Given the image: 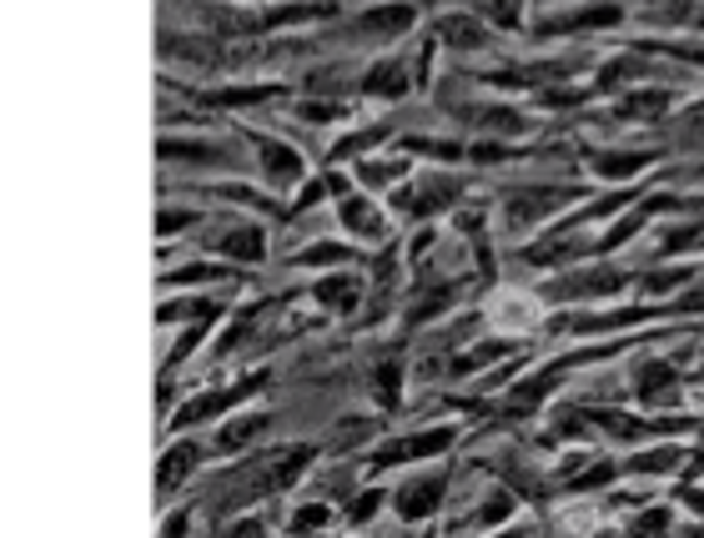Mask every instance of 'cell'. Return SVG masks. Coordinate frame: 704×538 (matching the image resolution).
I'll list each match as a JSON object with an SVG mask.
<instances>
[{"mask_svg":"<svg viewBox=\"0 0 704 538\" xmlns=\"http://www.w3.org/2000/svg\"><path fill=\"white\" fill-rule=\"evenodd\" d=\"M307 458H313V448L307 443H292V448H277V453H267V458H247V468L232 478V499L227 503H257L267 499V493H277V488H288L292 478H298L302 468H307Z\"/></svg>","mask_w":704,"mask_h":538,"instance_id":"cell-1","label":"cell"},{"mask_svg":"<svg viewBox=\"0 0 704 538\" xmlns=\"http://www.w3.org/2000/svg\"><path fill=\"white\" fill-rule=\"evenodd\" d=\"M574 201V192H559V186H529V192H513L509 197V217L513 227H534L544 222L548 211H559Z\"/></svg>","mask_w":704,"mask_h":538,"instance_id":"cell-2","label":"cell"},{"mask_svg":"<svg viewBox=\"0 0 704 538\" xmlns=\"http://www.w3.org/2000/svg\"><path fill=\"white\" fill-rule=\"evenodd\" d=\"M413 30V5H373L363 11V21L352 26L357 40H392V36H408Z\"/></svg>","mask_w":704,"mask_h":538,"instance_id":"cell-3","label":"cell"},{"mask_svg":"<svg viewBox=\"0 0 704 538\" xmlns=\"http://www.w3.org/2000/svg\"><path fill=\"white\" fill-rule=\"evenodd\" d=\"M438 40L444 46H453V51H478L483 40H488V30H483V15H438Z\"/></svg>","mask_w":704,"mask_h":538,"instance_id":"cell-4","label":"cell"},{"mask_svg":"<svg viewBox=\"0 0 704 538\" xmlns=\"http://www.w3.org/2000/svg\"><path fill=\"white\" fill-rule=\"evenodd\" d=\"M408 91V66L403 56H383V61H373L363 76V96H403Z\"/></svg>","mask_w":704,"mask_h":538,"instance_id":"cell-5","label":"cell"},{"mask_svg":"<svg viewBox=\"0 0 704 538\" xmlns=\"http://www.w3.org/2000/svg\"><path fill=\"white\" fill-rule=\"evenodd\" d=\"M619 5H579V11H563L559 21H548L544 30H609L619 26Z\"/></svg>","mask_w":704,"mask_h":538,"instance_id":"cell-6","label":"cell"},{"mask_svg":"<svg viewBox=\"0 0 704 538\" xmlns=\"http://www.w3.org/2000/svg\"><path fill=\"white\" fill-rule=\"evenodd\" d=\"M634 388H640L644 403H675V398H679V378H675V368H669V363H644Z\"/></svg>","mask_w":704,"mask_h":538,"instance_id":"cell-7","label":"cell"},{"mask_svg":"<svg viewBox=\"0 0 704 538\" xmlns=\"http://www.w3.org/2000/svg\"><path fill=\"white\" fill-rule=\"evenodd\" d=\"M167 61H182V66H211L217 61V46L211 40H196V36H167L157 46Z\"/></svg>","mask_w":704,"mask_h":538,"instance_id":"cell-8","label":"cell"},{"mask_svg":"<svg viewBox=\"0 0 704 538\" xmlns=\"http://www.w3.org/2000/svg\"><path fill=\"white\" fill-rule=\"evenodd\" d=\"M257 151H262V167H267L272 182H298L302 176V157L292 146H277V142H267V136H257Z\"/></svg>","mask_w":704,"mask_h":538,"instance_id":"cell-9","label":"cell"},{"mask_svg":"<svg viewBox=\"0 0 704 538\" xmlns=\"http://www.w3.org/2000/svg\"><path fill=\"white\" fill-rule=\"evenodd\" d=\"M438 499H444V478H423V484L398 493V513H403V518H428V513L438 509Z\"/></svg>","mask_w":704,"mask_h":538,"instance_id":"cell-10","label":"cell"},{"mask_svg":"<svg viewBox=\"0 0 704 538\" xmlns=\"http://www.w3.org/2000/svg\"><path fill=\"white\" fill-rule=\"evenodd\" d=\"M196 458H202V448H196V443H177V448H171L167 458H161V468H157V493H171V488H177L186 473L196 468Z\"/></svg>","mask_w":704,"mask_h":538,"instance_id":"cell-11","label":"cell"},{"mask_svg":"<svg viewBox=\"0 0 704 538\" xmlns=\"http://www.w3.org/2000/svg\"><path fill=\"white\" fill-rule=\"evenodd\" d=\"M338 217H342V227H348L352 236H383L378 207H373V201H363V197H342Z\"/></svg>","mask_w":704,"mask_h":538,"instance_id":"cell-12","label":"cell"},{"mask_svg":"<svg viewBox=\"0 0 704 538\" xmlns=\"http://www.w3.org/2000/svg\"><path fill=\"white\" fill-rule=\"evenodd\" d=\"M217 252L236 257V262H262V257H267V242H262L257 227H232V232L217 242Z\"/></svg>","mask_w":704,"mask_h":538,"instance_id":"cell-13","label":"cell"},{"mask_svg":"<svg viewBox=\"0 0 704 538\" xmlns=\"http://www.w3.org/2000/svg\"><path fill=\"white\" fill-rule=\"evenodd\" d=\"M473 121H478L483 132H494V136H519L523 132V117L519 111H503V106H483Z\"/></svg>","mask_w":704,"mask_h":538,"instance_id":"cell-14","label":"cell"},{"mask_svg":"<svg viewBox=\"0 0 704 538\" xmlns=\"http://www.w3.org/2000/svg\"><path fill=\"white\" fill-rule=\"evenodd\" d=\"M262 428H267V418H262V413H247V418H236V423H227V428H222V438H217V443H222L227 453H232V448L252 443V438H257Z\"/></svg>","mask_w":704,"mask_h":538,"instance_id":"cell-15","label":"cell"},{"mask_svg":"<svg viewBox=\"0 0 704 538\" xmlns=\"http://www.w3.org/2000/svg\"><path fill=\"white\" fill-rule=\"evenodd\" d=\"M478 15H488V21L503 26V30H519L523 26V0H483Z\"/></svg>","mask_w":704,"mask_h":538,"instance_id":"cell-16","label":"cell"},{"mask_svg":"<svg viewBox=\"0 0 704 538\" xmlns=\"http://www.w3.org/2000/svg\"><path fill=\"white\" fill-rule=\"evenodd\" d=\"M665 106H669L665 91H634L629 101H619V111H624V117H659Z\"/></svg>","mask_w":704,"mask_h":538,"instance_id":"cell-17","label":"cell"},{"mask_svg":"<svg viewBox=\"0 0 704 538\" xmlns=\"http://www.w3.org/2000/svg\"><path fill=\"white\" fill-rule=\"evenodd\" d=\"M367 186H388L392 176H408V161H363V171H357Z\"/></svg>","mask_w":704,"mask_h":538,"instance_id":"cell-18","label":"cell"},{"mask_svg":"<svg viewBox=\"0 0 704 538\" xmlns=\"http://www.w3.org/2000/svg\"><path fill=\"white\" fill-rule=\"evenodd\" d=\"M342 257H348V252H342V247H332V242H317V247H307V252H302L298 262H307V267H338Z\"/></svg>","mask_w":704,"mask_h":538,"instance_id":"cell-19","label":"cell"},{"mask_svg":"<svg viewBox=\"0 0 704 538\" xmlns=\"http://www.w3.org/2000/svg\"><path fill=\"white\" fill-rule=\"evenodd\" d=\"M594 167H599L604 176H629V171H640V167H644V157H640V151H629V157H599Z\"/></svg>","mask_w":704,"mask_h":538,"instance_id":"cell-20","label":"cell"},{"mask_svg":"<svg viewBox=\"0 0 704 538\" xmlns=\"http://www.w3.org/2000/svg\"><path fill=\"white\" fill-rule=\"evenodd\" d=\"M378 393H383V407L398 403V363H383L378 368Z\"/></svg>","mask_w":704,"mask_h":538,"instance_id":"cell-21","label":"cell"},{"mask_svg":"<svg viewBox=\"0 0 704 538\" xmlns=\"http://www.w3.org/2000/svg\"><path fill=\"white\" fill-rule=\"evenodd\" d=\"M317 297H327L338 313H348L352 307V282H327V288H317Z\"/></svg>","mask_w":704,"mask_h":538,"instance_id":"cell-22","label":"cell"},{"mask_svg":"<svg viewBox=\"0 0 704 538\" xmlns=\"http://www.w3.org/2000/svg\"><path fill=\"white\" fill-rule=\"evenodd\" d=\"M675 458H679L675 448H659V453H644V458H640V468L659 473V468H675Z\"/></svg>","mask_w":704,"mask_h":538,"instance_id":"cell-23","label":"cell"},{"mask_svg":"<svg viewBox=\"0 0 704 538\" xmlns=\"http://www.w3.org/2000/svg\"><path fill=\"white\" fill-rule=\"evenodd\" d=\"M327 518H332V513H327V509H302L298 518H292V528H323Z\"/></svg>","mask_w":704,"mask_h":538,"instance_id":"cell-24","label":"cell"},{"mask_svg":"<svg viewBox=\"0 0 704 538\" xmlns=\"http://www.w3.org/2000/svg\"><path fill=\"white\" fill-rule=\"evenodd\" d=\"M679 282H684V272H659L644 282V292H669V288H679Z\"/></svg>","mask_w":704,"mask_h":538,"instance_id":"cell-25","label":"cell"},{"mask_svg":"<svg viewBox=\"0 0 704 538\" xmlns=\"http://www.w3.org/2000/svg\"><path fill=\"white\" fill-rule=\"evenodd\" d=\"M373 509H378V493H363V499H357V509H352V524H367V518H373Z\"/></svg>","mask_w":704,"mask_h":538,"instance_id":"cell-26","label":"cell"},{"mask_svg":"<svg viewBox=\"0 0 704 538\" xmlns=\"http://www.w3.org/2000/svg\"><path fill=\"white\" fill-rule=\"evenodd\" d=\"M599 484H609V463H604V468H588L584 478H574V488H599Z\"/></svg>","mask_w":704,"mask_h":538,"instance_id":"cell-27","label":"cell"},{"mask_svg":"<svg viewBox=\"0 0 704 538\" xmlns=\"http://www.w3.org/2000/svg\"><path fill=\"white\" fill-rule=\"evenodd\" d=\"M186 222H192V211H161V232H177V227H186Z\"/></svg>","mask_w":704,"mask_h":538,"instance_id":"cell-28","label":"cell"}]
</instances>
